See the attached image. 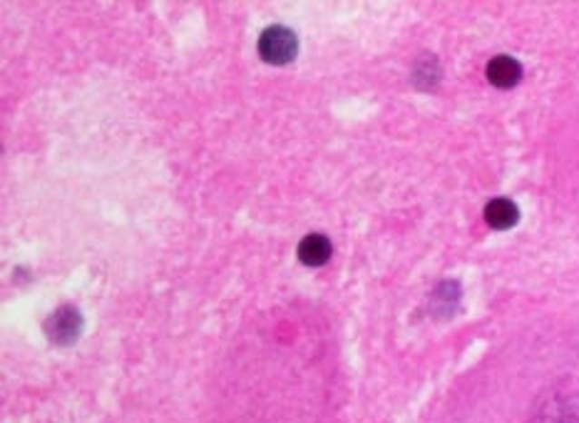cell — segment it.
<instances>
[{"label":"cell","mask_w":579,"mask_h":423,"mask_svg":"<svg viewBox=\"0 0 579 423\" xmlns=\"http://www.w3.org/2000/svg\"><path fill=\"white\" fill-rule=\"evenodd\" d=\"M299 260L306 267H323L331 260V241L326 234H306L299 244Z\"/></svg>","instance_id":"277c9868"},{"label":"cell","mask_w":579,"mask_h":423,"mask_svg":"<svg viewBox=\"0 0 579 423\" xmlns=\"http://www.w3.org/2000/svg\"><path fill=\"white\" fill-rule=\"evenodd\" d=\"M485 73H487V80H490L495 87L507 90V87H515L520 83V77H523V65L515 58H510V55H497V58H493L487 63Z\"/></svg>","instance_id":"3957f363"},{"label":"cell","mask_w":579,"mask_h":423,"mask_svg":"<svg viewBox=\"0 0 579 423\" xmlns=\"http://www.w3.org/2000/svg\"><path fill=\"white\" fill-rule=\"evenodd\" d=\"M520 220V210L513 200L507 197H497L493 202H487L485 207V221L493 227V230H510Z\"/></svg>","instance_id":"5b68a950"},{"label":"cell","mask_w":579,"mask_h":423,"mask_svg":"<svg viewBox=\"0 0 579 423\" xmlns=\"http://www.w3.org/2000/svg\"><path fill=\"white\" fill-rule=\"evenodd\" d=\"M45 334L53 344L57 347H67V344H73L80 339L83 334V317H80V311L75 307H65L55 309L53 314L48 317L45 321Z\"/></svg>","instance_id":"7a4b0ae2"},{"label":"cell","mask_w":579,"mask_h":423,"mask_svg":"<svg viewBox=\"0 0 579 423\" xmlns=\"http://www.w3.org/2000/svg\"><path fill=\"white\" fill-rule=\"evenodd\" d=\"M299 53V38L291 28L286 25H269L259 35V55L269 65H286L291 63Z\"/></svg>","instance_id":"6da1fadb"}]
</instances>
